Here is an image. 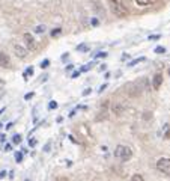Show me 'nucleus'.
I'll list each match as a JSON object with an SVG mask.
<instances>
[{
    "instance_id": "nucleus-39",
    "label": "nucleus",
    "mask_w": 170,
    "mask_h": 181,
    "mask_svg": "<svg viewBox=\"0 0 170 181\" xmlns=\"http://www.w3.org/2000/svg\"><path fill=\"white\" fill-rule=\"evenodd\" d=\"M5 177H6V171H2L0 172V178H5Z\"/></svg>"
},
{
    "instance_id": "nucleus-25",
    "label": "nucleus",
    "mask_w": 170,
    "mask_h": 181,
    "mask_svg": "<svg viewBox=\"0 0 170 181\" xmlns=\"http://www.w3.org/2000/svg\"><path fill=\"white\" fill-rule=\"evenodd\" d=\"M50 149H51V143H50V142H47V143L44 145V149H42V151H44V152H48Z\"/></svg>"
},
{
    "instance_id": "nucleus-17",
    "label": "nucleus",
    "mask_w": 170,
    "mask_h": 181,
    "mask_svg": "<svg viewBox=\"0 0 170 181\" xmlns=\"http://www.w3.org/2000/svg\"><path fill=\"white\" fill-rule=\"evenodd\" d=\"M48 109H50V110H56V109H57V101L51 100V101L48 103Z\"/></svg>"
},
{
    "instance_id": "nucleus-10",
    "label": "nucleus",
    "mask_w": 170,
    "mask_h": 181,
    "mask_svg": "<svg viewBox=\"0 0 170 181\" xmlns=\"http://www.w3.org/2000/svg\"><path fill=\"white\" fill-rule=\"evenodd\" d=\"M77 52H89V45H86V44H78L77 45Z\"/></svg>"
},
{
    "instance_id": "nucleus-23",
    "label": "nucleus",
    "mask_w": 170,
    "mask_h": 181,
    "mask_svg": "<svg viewBox=\"0 0 170 181\" xmlns=\"http://www.w3.org/2000/svg\"><path fill=\"white\" fill-rule=\"evenodd\" d=\"M90 64H87V65H83V66H80V72H86V71H89L90 70Z\"/></svg>"
},
{
    "instance_id": "nucleus-45",
    "label": "nucleus",
    "mask_w": 170,
    "mask_h": 181,
    "mask_svg": "<svg viewBox=\"0 0 170 181\" xmlns=\"http://www.w3.org/2000/svg\"><path fill=\"white\" fill-rule=\"evenodd\" d=\"M151 2H152V3H155V2H157V0H151Z\"/></svg>"
},
{
    "instance_id": "nucleus-31",
    "label": "nucleus",
    "mask_w": 170,
    "mask_h": 181,
    "mask_svg": "<svg viewBox=\"0 0 170 181\" xmlns=\"http://www.w3.org/2000/svg\"><path fill=\"white\" fill-rule=\"evenodd\" d=\"M80 74H81V72H80V70H78V71H74V72H72V76H71V77H72V78H77Z\"/></svg>"
},
{
    "instance_id": "nucleus-27",
    "label": "nucleus",
    "mask_w": 170,
    "mask_h": 181,
    "mask_svg": "<svg viewBox=\"0 0 170 181\" xmlns=\"http://www.w3.org/2000/svg\"><path fill=\"white\" fill-rule=\"evenodd\" d=\"M95 58H107V53L105 52H99V53L95 54Z\"/></svg>"
},
{
    "instance_id": "nucleus-6",
    "label": "nucleus",
    "mask_w": 170,
    "mask_h": 181,
    "mask_svg": "<svg viewBox=\"0 0 170 181\" xmlns=\"http://www.w3.org/2000/svg\"><path fill=\"white\" fill-rule=\"evenodd\" d=\"M0 66L2 68H11V59L6 53L0 52Z\"/></svg>"
},
{
    "instance_id": "nucleus-48",
    "label": "nucleus",
    "mask_w": 170,
    "mask_h": 181,
    "mask_svg": "<svg viewBox=\"0 0 170 181\" xmlns=\"http://www.w3.org/2000/svg\"><path fill=\"white\" fill-rule=\"evenodd\" d=\"M0 83H2V78H0Z\"/></svg>"
},
{
    "instance_id": "nucleus-14",
    "label": "nucleus",
    "mask_w": 170,
    "mask_h": 181,
    "mask_svg": "<svg viewBox=\"0 0 170 181\" xmlns=\"http://www.w3.org/2000/svg\"><path fill=\"white\" fill-rule=\"evenodd\" d=\"M135 3H137L139 6H148V5H152L151 0H135Z\"/></svg>"
},
{
    "instance_id": "nucleus-15",
    "label": "nucleus",
    "mask_w": 170,
    "mask_h": 181,
    "mask_svg": "<svg viewBox=\"0 0 170 181\" xmlns=\"http://www.w3.org/2000/svg\"><path fill=\"white\" fill-rule=\"evenodd\" d=\"M113 110H115L116 115H121V113L123 112V107H122L121 104H115V106H113Z\"/></svg>"
},
{
    "instance_id": "nucleus-41",
    "label": "nucleus",
    "mask_w": 170,
    "mask_h": 181,
    "mask_svg": "<svg viewBox=\"0 0 170 181\" xmlns=\"http://www.w3.org/2000/svg\"><path fill=\"white\" fill-rule=\"evenodd\" d=\"M66 166H68V168L72 166V162H71V160H66Z\"/></svg>"
},
{
    "instance_id": "nucleus-19",
    "label": "nucleus",
    "mask_w": 170,
    "mask_h": 181,
    "mask_svg": "<svg viewBox=\"0 0 170 181\" xmlns=\"http://www.w3.org/2000/svg\"><path fill=\"white\" fill-rule=\"evenodd\" d=\"M90 24H92V27H96V26H99V20L96 18V17H93V18H90Z\"/></svg>"
},
{
    "instance_id": "nucleus-7",
    "label": "nucleus",
    "mask_w": 170,
    "mask_h": 181,
    "mask_svg": "<svg viewBox=\"0 0 170 181\" xmlns=\"http://www.w3.org/2000/svg\"><path fill=\"white\" fill-rule=\"evenodd\" d=\"M14 53L17 54V58L24 59L26 56H27V50L24 47H21V45H14Z\"/></svg>"
},
{
    "instance_id": "nucleus-38",
    "label": "nucleus",
    "mask_w": 170,
    "mask_h": 181,
    "mask_svg": "<svg viewBox=\"0 0 170 181\" xmlns=\"http://www.w3.org/2000/svg\"><path fill=\"white\" fill-rule=\"evenodd\" d=\"M5 140H6V136H5V134H2V136H0V142H5Z\"/></svg>"
},
{
    "instance_id": "nucleus-12",
    "label": "nucleus",
    "mask_w": 170,
    "mask_h": 181,
    "mask_svg": "<svg viewBox=\"0 0 170 181\" xmlns=\"http://www.w3.org/2000/svg\"><path fill=\"white\" fill-rule=\"evenodd\" d=\"M45 30H47V27H45L44 24H39V26L35 27V33H39V35H41V33H44Z\"/></svg>"
},
{
    "instance_id": "nucleus-26",
    "label": "nucleus",
    "mask_w": 170,
    "mask_h": 181,
    "mask_svg": "<svg viewBox=\"0 0 170 181\" xmlns=\"http://www.w3.org/2000/svg\"><path fill=\"white\" fill-rule=\"evenodd\" d=\"M33 97H35V92H29V94L24 95V100H32Z\"/></svg>"
},
{
    "instance_id": "nucleus-36",
    "label": "nucleus",
    "mask_w": 170,
    "mask_h": 181,
    "mask_svg": "<svg viewBox=\"0 0 170 181\" xmlns=\"http://www.w3.org/2000/svg\"><path fill=\"white\" fill-rule=\"evenodd\" d=\"M71 70H74V65H72V64L66 65V71H71Z\"/></svg>"
},
{
    "instance_id": "nucleus-44",
    "label": "nucleus",
    "mask_w": 170,
    "mask_h": 181,
    "mask_svg": "<svg viewBox=\"0 0 170 181\" xmlns=\"http://www.w3.org/2000/svg\"><path fill=\"white\" fill-rule=\"evenodd\" d=\"M3 112H5V107H2V109H0V115H2Z\"/></svg>"
},
{
    "instance_id": "nucleus-33",
    "label": "nucleus",
    "mask_w": 170,
    "mask_h": 181,
    "mask_svg": "<svg viewBox=\"0 0 170 181\" xmlns=\"http://www.w3.org/2000/svg\"><path fill=\"white\" fill-rule=\"evenodd\" d=\"M107 88V83H104V84H101V86H99V89H98V92H103V90Z\"/></svg>"
},
{
    "instance_id": "nucleus-21",
    "label": "nucleus",
    "mask_w": 170,
    "mask_h": 181,
    "mask_svg": "<svg viewBox=\"0 0 170 181\" xmlns=\"http://www.w3.org/2000/svg\"><path fill=\"white\" fill-rule=\"evenodd\" d=\"M48 65H50V59H44V60L41 62V65H39V66H41L42 70H45V68H47Z\"/></svg>"
},
{
    "instance_id": "nucleus-32",
    "label": "nucleus",
    "mask_w": 170,
    "mask_h": 181,
    "mask_svg": "<svg viewBox=\"0 0 170 181\" xmlns=\"http://www.w3.org/2000/svg\"><path fill=\"white\" fill-rule=\"evenodd\" d=\"M12 149V143H8V145H5V151H11Z\"/></svg>"
},
{
    "instance_id": "nucleus-16",
    "label": "nucleus",
    "mask_w": 170,
    "mask_h": 181,
    "mask_svg": "<svg viewBox=\"0 0 170 181\" xmlns=\"http://www.w3.org/2000/svg\"><path fill=\"white\" fill-rule=\"evenodd\" d=\"M15 162L17 163L23 162V151H15Z\"/></svg>"
},
{
    "instance_id": "nucleus-30",
    "label": "nucleus",
    "mask_w": 170,
    "mask_h": 181,
    "mask_svg": "<svg viewBox=\"0 0 170 181\" xmlns=\"http://www.w3.org/2000/svg\"><path fill=\"white\" fill-rule=\"evenodd\" d=\"M90 92H92V89H90V88H86V89L83 90V97H86V95H89Z\"/></svg>"
},
{
    "instance_id": "nucleus-4",
    "label": "nucleus",
    "mask_w": 170,
    "mask_h": 181,
    "mask_svg": "<svg viewBox=\"0 0 170 181\" xmlns=\"http://www.w3.org/2000/svg\"><path fill=\"white\" fill-rule=\"evenodd\" d=\"M24 41H26V47L27 50H30V52H35L38 48V44L35 41V38L32 36V33H24Z\"/></svg>"
},
{
    "instance_id": "nucleus-22",
    "label": "nucleus",
    "mask_w": 170,
    "mask_h": 181,
    "mask_svg": "<svg viewBox=\"0 0 170 181\" xmlns=\"http://www.w3.org/2000/svg\"><path fill=\"white\" fill-rule=\"evenodd\" d=\"M131 181H145V180H143V177H141L140 174H135V175H133Z\"/></svg>"
},
{
    "instance_id": "nucleus-20",
    "label": "nucleus",
    "mask_w": 170,
    "mask_h": 181,
    "mask_svg": "<svg viewBox=\"0 0 170 181\" xmlns=\"http://www.w3.org/2000/svg\"><path fill=\"white\" fill-rule=\"evenodd\" d=\"M148 39H149V41H158V39H161V35H160V33H158V35H149Z\"/></svg>"
},
{
    "instance_id": "nucleus-9",
    "label": "nucleus",
    "mask_w": 170,
    "mask_h": 181,
    "mask_svg": "<svg viewBox=\"0 0 170 181\" xmlns=\"http://www.w3.org/2000/svg\"><path fill=\"white\" fill-rule=\"evenodd\" d=\"M50 35H51L53 38H57L59 35H62V29L60 27H56V29H53L51 32H50Z\"/></svg>"
},
{
    "instance_id": "nucleus-29",
    "label": "nucleus",
    "mask_w": 170,
    "mask_h": 181,
    "mask_svg": "<svg viewBox=\"0 0 170 181\" xmlns=\"http://www.w3.org/2000/svg\"><path fill=\"white\" fill-rule=\"evenodd\" d=\"M164 139H166V140L170 139V128H169V127L166 128V134H164Z\"/></svg>"
},
{
    "instance_id": "nucleus-3",
    "label": "nucleus",
    "mask_w": 170,
    "mask_h": 181,
    "mask_svg": "<svg viewBox=\"0 0 170 181\" xmlns=\"http://www.w3.org/2000/svg\"><path fill=\"white\" fill-rule=\"evenodd\" d=\"M157 169L163 174H170V158L167 157H161L157 162Z\"/></svg>"
},
{
    "instance_id": "nucleus-24",
    "label": "nucleus",
    "mask_w": 170,
    "mask_h": 181,
    "mask_svg": "<svg viewBox=\"0 0 170 181\" xmlns=\"http://www.w3.org/2000/svg\"><path fill=\"white\" fill-rule=\"evenodd\" d=\"M36 143H38V139H35V137H32L29 140V146H32V148H33V146H36Z\"/></svg>"
},
{
    "instance_id": "nucleus-42",
    "label": "nucleus",
    "mask_w": 170,
    "mask_h": 181,
    "mask_svg": "<svg viewBox=\"0 0 170 181\" xmlns=\"http://www.w3.org/2000/svg\"><path fill=\"white\" fill-rule=\"evenodd\" d=\"M128 58H129V54H123V56H122V60H125V59H128Z\"/></svg>"
},
{
    "instance_id": "nucleus-18",
    "label": "nucleus",
    "mask_w": 170,
    "mask_h": 181,
    "mask_svg": "<svg viewBox=\"0 0 170 181\" xmlns=\"http://www.w3.org/2000/svg\"><path fill=\"white\" fill-rule=\"evenodd\" d=\"M155 53H158V54L166 53V47H163V45H158V47H155Z\"/></svg>"
},
{
    "instance_id": "nucleus-40",
    "label": "nucleus",
    "mask_w": 170,
    "mask_h": 181,
    "mask_svg": "<svg viewBox=\"0 0 170 181\" xmlns=\"http://www.w3.org/2000/svg\"><path fill=\"white\" fill-rule=\"evenodd\" d=\"M68 54H69V53H65L63 56H62V60H66L68 59Z\"/></svg>"
},
{
    "instance_id": "nucleus-47",
    "label": "nucleus",
    "mask_w": 170,
    "mask_h": 181,
    "mask_svg": "<svg viewBox=\"0 0 170 181\" xmlns=\"http://www.w3.org/2000/svg\"><path fill=\"white\" fill-rule=\"evenodd\" d=\"M2 127H3V125H2V124H0V128H2Z\"/></svg>"
},
{
    "instance_id": "nucleus-5",
    "label": "nucleus",
    "mask_w": 170,
    "mask_h": 181,
    "mask_svg": "<svg viewBox=\"0 0 170 181\" xmlns=\"http://www.w3.org/2000/svg\"><path fill=\"white\" fill-rule=\"evenodd\" d=\"M161 83H163V74L161 72H157V74L154 76V78H152V88H154L155 90H158L160 86H161Z\"/></svg>"
},
{
    "instance_id": "nucleus-28",
    "label": "nucleus",
    "mask_w": 170,
    "mask_h": 181,
    "mask_svg": "<svg viewBox=\"0 0 170 181\" xmlns=\"http://www.w3.org/2000/svg\"><path fill=\"white\" fill-rule=\"evenodd\" d=\"M68 139H69L72 143H80V142H78V140H77V139H75V137H74V136H72V134H69V136H68Z\"/></svg>"
},
{
    "instance_id": "nucleus-46",
    "label": "nucleus",
    "mask_w": 170,
    "mask_h": 181,
    "mask_svg": "<svg viewBox=\"0 0 170 181\" xmlns=\"http://www.w3.org/2000/svg\"><path fill=\"white\" fill-rule=\"evenodd\" d=\"M169 76H170V68H169Z\"/></svg>"
},
{
    "instance_id": "nucleus-1",
    "label": "nucleus",
    "mask_w": 170,
    "mask_h": 181,
    "mask_svg": "<svg viewBox=\"0 0 170 181\" xmlns=\"http://www.w3.org/2000/svg\"><path fill=\"white\" fill-rule=\"evenodd\" d=\"M109 3H110L111 12L115 14L116 17H121V18H123V17L128 15V9L125 8V5H123L122 0H109Z\"/></svg>"
},
{
    "instance_id": "nucleus-43",
    "label": "nucleus",
    "mask_w": 170,
    "mask_h": 181,
    "mask_svg": "<svg viewBox=\"0 0 170 181\" xmlns=\"http://www.w3.org/2000/svg\"><path fill=\"white\" fill-rule=\"evenodd\" d=\"M8 177H9L11 180H12V178H14V171H12V172H9V175H8Z\"/></svg>"
},
{
    "instance_id": "nucleus-8",
    "label": "nucleus",
    "mask_w": 170,
    "mask_h": 181,
    "mask_svg": "<svg viewBox=\"0 0 170 181\" xmlns=\"http://www.w3.org/2000/svg\"><path fill=\"white\" fill-rule=\"evenodd\" d=\"M32 74H33V66H29L24 72H23V77H24V80L27 82V80H29V77H30Z\"/></svg>"
},
{
    "instance_id": "nucleus-35",
    "label": "nucleus",
    "mask_w": 170,
    "mask_h": 181,
    "mask_svg": "<svg viewBox=\"0 0 170 181\" xmlns=\"http://www.w3.org/2000/svg\"><path fill=\"white\" fill-rule=\"evenodd\" d=\"M14 127V122H8L6 124V127H5V128H6V130H9V128H12Z\"/></svg>"
},
{
    "instance_id": "nucleus-13",
    "label": "nucleus",
    "mask_w": 170,
    "mask_h": 181,
    "mask_svg": "<svg viewBox=\"0 0 170 181\" xmlns=\"http://www.w3.org/2000/svg\"><path fill=\"white\" fill-rule=\"evenodd\" d=\"M141 62H145V58H137V59H134V60L129 62L128 66H134V65H137V64H141Z\"/></svg>"
},
{
    "instance_id": "nucleus-37",
    "label": "nucleus",
    "mask_w": 170,
    "mask_h": 181,
    "mask_svg": "<svg viewBox=\"0 0 170 181\" xmlns=\"http://www.w3.org/2000/svg\"><path fill=\"white\" fill-rule=\"evenodd\" d=\"M105 70H107V65L105 64H103V65L99 66V71H105Z\"/></svg>"
},
{
    "instance_id": "nucleus-2",
    "label": "nucleus",
    "mask_w": 170,
    "mask_h": 181,
    "mask_svg": "<svg viewBox=\"0 0 170 181\" xmlns=\"http://www.w3.org/2000/svg\"><path fill=\"white\" fill-rule=\"evenodd\" d=\"M115 155H116V158H119L122 162H128L133 157V149L127 145H117L115 149Z\"/></svg>"
},
{
    "instance_id": "nucleus-34",
    "label": "nucleus",
    "mask_w": 170,
    "mask_h": 181,
    "mask_svg": "<svg viewBox=\"0 0 170 181\" xmlns=\"http://www.w3.org/2000/svg\"><path fill=\"white\" fill-rule=\"evenodd\" d=\"M75 115H77V110H75V109H74V110H71V112H69V116H71V118H74Z\"/></svg>"
},
{
    "instance_id": "nucleus-11",
    "label": "nucleus",
    "mask_w": 170,
    "mask_h": 181,
    "mask_svg": "<svg viewBox=\"0 0 170 181\" xmlns=\"http://www.w3.org/2000/svg\"><path fill=\"white\" fill-rule=\"evenodd\" d=\"M21 143V134H14L12 136V145H18Z\"/></svg>"
}]
</instances>
